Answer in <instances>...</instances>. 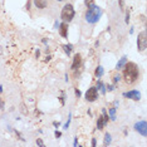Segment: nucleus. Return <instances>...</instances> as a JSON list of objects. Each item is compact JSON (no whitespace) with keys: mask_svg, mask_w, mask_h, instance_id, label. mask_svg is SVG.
<instances>
[{"mask_svg":"<svg viewBox=\"0 0 147 147\" xmlns=\"http://www.w3.org/2000/svg\"><path fill=\"white\" fill-rule=\"evenodd\" d=\"M54 26H55V29H58V26H59V23H58V22H55V24H54Z\"/></svg>","mask_w":147,"mask_h":147,"instance_id":"2f4dec72","label":"nucleus"},{"mask_svg":"<svg viewBox=\"0 0 147 147\" xmlns=\"http://www.w3.org/2000/svg\"><path fill=\"white\" fill-rule=\"evenodd\" d=\"M81 64H82V57H81V54H76L74 58H73L71 69H72V71H77V69L81 67Z\"/></svg>","mask_w":147,"mask_h":147,"instance_id":"6e6552de","label":"nucleus"},{"mask_svg":"<svg viewBox=\"0 0 147 147\" xmlns=\"http://www.w3.org/2000/svg\"><path fill=\"white\" fill-rule=\"evenodd\" d=\"M92 146H93V147L97 146V140H96V138H92Z\"/></svg>","mask_w":147,"mask_h":147,"instance_id":"c85d7f7f","label":"nucleus"},{"mask_svg":"<svg viewBox=\"0 0 147 147\" xmlns=\"http://www.w3.org/2000/svg\"><path fill=\"white\" fill-rule=\"evenodd\" d=\"M106 88H108V91L111 92V91H113V89H115V86H106Z\"/></svg>","mask_w":147,"mask_h":147,"instance_id":"cd10ccee","label":"nucleus"},{"mask_svg":"<svg viewBox=\"0 0 147 147\" xmlns=\"http://www.w3.org/2000/svg\"><path fill=\"white\" fill-rule=\"evenodd\" d=\"M147 33L146 30L141 32L137 36V49H138V52H145L146 48H147Z\"/></svg>","mask_w":147,"mask_h":147,"instance_id":"20e7f679","label":"nucleus"},{"mask_svg":"<svg viewBox=\"0 0 147 147\" xmlns=\"http://www.w3.org/2000/svg\"><path fill=\"white\" fill-rule=\"evenodd\" d=\"M54 135H55V137H57V138H59V137H62V132H59V131H55V132H54Z\"/></svg>","mask_w":147,"mask_h":147,"instance_id":"bb28decb","label":"nucleus"},{"mask_svg":"<svg viewBox=\"0 0 147 147\" xmlns=\"http://www.w3.org/2000/svg\"><path fill=\"white\" fill-rule=\"evenodd\" d=\"M102 9L99 8V6H97L96 4H93L92 6H89L88 9H87L86 11V15H84V19L87 23H89V24H96V23H98L99 18L102 16Z\"/></svg>","mask_w":147,"mask_h":147,"instance_id":"f03ea898","label":"nucleus"},{"mask_svg":"<svg viewBox=\"0 0 147 147\" xmlns=\"http://www.w3.org/2000/svg\"><path fill=\"white\" fill-rule=\"evenodd\" d=\"M36 145L40 146V147H44V142L42 141V138H38V140H36Z\"/></svg>","mask_w":147,"mask_h":147,"instance_id":"4be33fe9","label":"nucleus"},{"mask_svg":"<svg viewBox=\"0 0 147 147\" xmlns=\"http://www.w3.org/2000/svg\"><path fill=\"white\" fill-rule=\"evenodd\" d=\"M76 15V11H74V8H73L72 4H65L62 9V13H61V19L64 23H71L73 20Z\"/></svg>","mask_w":147,"mask_h":147,"instance_id":"7ed1b4c3","label":"nucleus"},{"mask_svg":"<svg viewBox=\"0 0 147 147\" xmlns=\"http://www.w3.org/2000/svg\"><path fill=\"white\" fill-rule=\"evenodd\" d=\"M59 101H61V103H62V106H64V94H63L62 97H59Z\"/></svg>","mask_w":147,"mask_h":147,"instance_id":"a878e982","label":"nucleus"},{"mask_svg":"<svg viewBox=\"0 0 147 147\" xmlns=\"http://www.w3.org/2000/svg\"><path fill=\"white\" fill-rule=\"evenodd\" d=\"M116 111H117L116 107H112V108L108 109V116L112 121H116Z\"/></svg>","mask_w":147,"mask_h":147,"instance_id":"dca6fc26","label":"nucleus"},{"mask_svg":"<svg viewBox=\"0 0 147 147\" xmlns=\"http://www.w3.org/2000/svg\"><path fill=\"white\" fill-rule=\"evenodd\" d=\"M33 3H34V5L38 9H45L47 5H48V1H47V0H33Z\"/></svg>","mask_w":147,"mask_h":147,"instance_id":"9d476101","label":"nucleus"},{"mask_svg":"<svg viewBox=\"0 0 147 147\" xmlns=\"http://www.w3.org/2000/svg\"><path fill=\"white\" fill-rule=\"evenodd\" d=\"M98 98V89L97 87H91L88 88V91L86 92V99L88 102H94Z\"/></svg>","mask_w":147,"mask_h":147,"instance_id":"39448f33","label":"nucleus"},{"mask_svg":"<svg viewBox=\"0 0 147 147\" xmlns=\"http://www.w3.org/2000/svg\"><path fill=\"white\" fill-rule=\"evenodd\" d=\"M35 55H36V58H39V55H40V51H39V49L35 52Z\"/></svg>","mask_w":147,"mask_h":147,"instance_id":"c756f323","label":"nucleus"},{"mask_svg":"<svg viewBox=\"0 0 147 147\" xmlns=\"http://www.w3.org/2000/svg\"><path fill=\"white\" fill-rule=\"evenodd\" d=\"M63 51H64V52H65V54L69 57V55L72 54L73 45H72V44H64V45H63Z\"/></svg>","mask_w":147,"mask_h":147,"instance_id":"2eb2a0df","label":"nucleus"},{"mask_svg":"<svg viewBox=\"0 0 147 147\" xmlns=\"http://www.w3.org/2000/svg\"><path fill=\"white\" fill-rule=\"evenodd\" d=\"M59 34H61L62 38L67 39L68 38V23H64L63 22L62 24H59Z\"/></svg>","mask_w":147,"mask_h":147,"instance_id":"1a4fd4ad","label":"nucleus"},{"mask_svg":"<svg viewBox=\"0 0 147 147\" xmlns=\"http://www.w3.org/2000/svg\"><path fill=\"white\" fill-rule=\"evenodd\" d=\"M103 74H105V69H103V67H102V65H98V67H97V69H96V73H94L96 78H97V79L102 78V76H103Z\"/></svg>","mask_w":147,"mask_h":147,"instance_id":"ddd939ff","label":"nucleus"},{"mask_svg":"<svg viewBox=\"0 0 147 147\" xmlns=\"http://www.w3.org/2000/svg\"><path fill=\"white\" fill-rule=\"evenodd\" d=\"M57 1H64V0H57Z\"/></svg>","mask_w":147,"mask_h":147,"instance_id":"f704fd0d","label":"nucleus"},{"mask_svg":"<svg viewBox=\"0 0 147 147\" xmlns=\"http://www.w3.org/2000/svg\"><path fill=\"white\" fill-rule=\"evenodd\" d=\"M76 97H77V98H79V97H81L82 96V93H81V91H79V89L78 88H76Z\"/></svg>","mask_w":147,"mask_h":147,"instance_id":"5701e85b","label":"nucleus"},{"mask_svg":"<svg viewBox=\"0 0 147 147\" xmlns=\"http://www.w3.org/2000/svg\"><path fill=\"white\" fill-rule=\"evenodd\" d=\"M135 131H137L141 136H147V123L146 121H138L135 123Z\"/></svg>","mask_w":147,"mask_h":147,"instance_id":"423d86ee","label":"nucleus"},{"mask_svg":"<svg viewBox=\"0 0 147 147\" xmlns=\"http://www.w3.org/2000/svg\"><path fill=\"white\" fill-rule=\"evenodd\" d=\"M122 79V77L119 76V74H116V76H113V83H117V82H119Z\"/></svg>","mask_w":147,"mask_h":147,"instance_id":"6ab92c4d","label":"nucleus"},{"mask_svg":"<svg viewBox=\"0 0 147 147\" xmlns=\"http://www.w3.org/2000/svg\"><path fill=\"white\" fill-rule=\"evenodd\" d=\"M123 97L128 98V99H132V101H140V99H141V93L138 91H136V89H132V91L123 93Z\"/></svg>","mask_w":147,"mask_h":147,"instance_id":"0eeeda50","label":"nucleus"},{"mask_svg":"<svg viewBox=\"0 0 147 147\" xmlns=\"http://www.w3.org/2000/svg\"><path fill=\"white\" fill-rule=\"evenodd\" d=\"M125 22H126V24H128V23H129V11L126 13V19H125Z\"/></svg>","mask_w":147,"mask_h":147,"instance_id":"393cba45","label":"nucleus"},{"mask_svg":"<svg viewBox=\"0 0 147 147\" xmlns=\"http://www.w3.org/2000/svg\"><path fill=\"white\" fill-rule=\"evenodd\" d=\"M118 3H119V8L123 10V8H125V0H118Z\"/></svg>","mask_w":147,"mask_h":147,"instance_id":"b1692460","label":"nucleus"},{"mask_svg":"<svg viewBox=\"0 0 147 147\" xmlns=\"http://www.w3.org/2000/svg\"><path fill=\"white\" fill-rule=\"evenodd\" d=\"M97 89H99L102 94H106V92H107L106 84H105V83H103L102 81H99V79H98V82H97Z\"/></svg>","mask_w":147,"mask_h":147,"instance_id":"4468645a","label":"nucleus"},{"mask_svg":"<svg viewBox=\"0 0 147 147\" xmlns=\"http://www.w3.org/2000/svg\"><path fill=\"white\" fill-rule=\"evenodd\" d=\"M0 109H1V111H4L5 109V103H4V101H3L1 98H0Z\"/></svg>","mask_w":147,"mask_h":147,"instance_id":"412c9836","label":"nucleus"},{"mask_svg":"<svg viewBox=\"0 0 147 147\" xmlns=\"http://www.w3.org/2000/svg\"><path fill=\"white\" fill-rule=\"evenodd\" d=\"M140 77V69L138 65L133 62H127L123 67V79L127 84H132L137 82Z\"/></svg>","mask_w":147,"mask_h":147,"instance_id":"f257e3e1","label":"nucleus"},{"mask_svg":"<svg viewBox=\"0 0 147 147\" xmlns=\"http://www.w3.org/2000/svg\"><path fill=\"white\" fill-rule=\"evenodd\" d=\"M83 1H84V5L87 8H89V6H92L94 4V0H83Z\"/></svg>","mask_w":147,"mask_h":147,"instance_id":"a211bd4d","label":"nucleus"},{"mask_svg":"<svg viewBox=\"0 0 147 147\" xmlns=\"http://www.w3.org/2000/svg\"><path fill=\"white\" fill-rule=\"evenodd\" d=\"M71 117H72V115H69V118H68V121H67V123H65L64 126H63V128H64V129H68L69 125H71Z\"/></svg>","mask_w":147,"mask_h":147,"instance_id":"aec40b11","label":"nucleus"},{"mask_svg":"<svg viewBox=\"0 0 147 147\" xmlns=\"http://www.w3.org/2000/svg\"><path fill=\"white\" fill-rule=\"evenodd\" d=\"M3 92V86H0V93Z\"/></svg>","mask_w":147,"mask_h":147,"instance_id":"72a5a7b5","label":"nucleus"},{"mask_svg":"<svg viewBox=\"0 0 147 147\" xmlns=\"http://www.w3.org/2000/svg\"><path fill=\"white\" fill-rule=\"evenodd\" d=\"M53 125H54L55 127H58V126H59V123H58V122H53Z\"/></svg>","mask_w":147,"mask_h":147,"instance_id":"473e14b6","label":"nucleus"},{"mask_svg":"<svg viewBox=\"0 0 147 147\" xmlns=\"http://www.w3.org/2000/svg\"><path fill=\"white\" fill-rule=\"evenodd\" d=\"M111 141H112V136H111V133L107 132L106 135H105V141H103V146H108L109 143H111Z\"/></svg>","mask_w":147,"mask_h":147,"instance_id":"f3484780","label":"nucleus"},{"mask_svg":"<svg viewBox=\"0 0 147 147\" xmlns=\"http://www.w3.org/2000/svg\"><path fill=\"white\" fill-rule=\"evenodd\" d=\"M107 125V122L105 121V117H103V115H101L98 117V121H97V128L101 131V129L105 128V126Z\"/></svg>","mask_w":147,"mask_h":147,"instance_id":"9b49d317","label":"nucleus"},{"mask_svg":"<svg viewBox=\"0 0 147 147\" xmlns=\"http://www.w3.org/2000/svg\"><path fill=\"white\" fill-rule=\"evenodd\" d=\"M126 63H127V57H122V58L118 61V63L116 64V69H117V71H121V69H123V67H125Z\"/></svg>","mask_w":147,"mask_h":147,"instance_id":"f8f14e48","label":"nucleus"},{"mask_svg":"<svg viewBox=\"0 0 147 147\" xmlns=\"http://www.w3.org/2000/svg\"><path fill=\"white\" fill-rule=\"evenodd\" d=\"M77 145H78V138L76 137V140H74V146H77Z\"/></svg>","mask_w":147,"mask_h":147,"instance_id":"7c9ffc66","label":"nucleus"}]
</instances>
